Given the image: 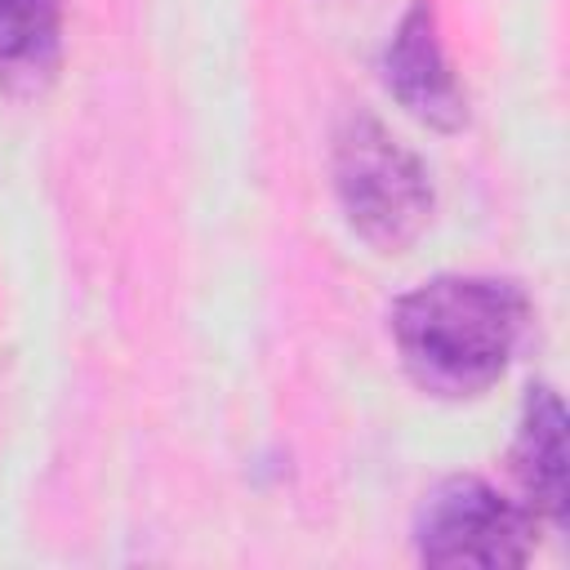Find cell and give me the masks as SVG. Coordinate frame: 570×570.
Returning a JSON list of instances; mask_svg holds the SVG:
<instances>
[{"label": "cell", "instance_id": "6da1fadb", "mask_svg": "<svg viewBox=\"0 0 570 570\" xmlns=\"http://www.w3.org/2000/svg\"><path fill=\"white\" fill-rule=\"evenodd\" d=\"M530 321L525 289L503 276H432L392 307L405 374L432 396H481L508 370Z\"/></svg>", "mask_w": 570, "mask_h": 570}, {"label": "cell", "instance_id": "7a4b0ae2", "mask_svg": "<svg viewBox=\"0 0 570 570\" xmlns=\"http://www.w3.org/2000/svg\"><path fill=\"white\" fill-rule=\"evenodd\" d=\"M334 196L347 227L379 254H405L432 223V178L423 160L370 111H352L334 134Z\"/></svg>", "mask_w": 570, "mask_h": 570}, {"label": "cell", "instance_id": "3957f363", "mask_svg": "<svg viewBox=\"0 0 570 570\" xmlns=\"http://www.w3.org/2000/svg\"><path fill=\"white\" fill-rule=\"evenodd\" d=\"M534 512L481 476H445L414 517V552L423 566L508 570L534 552Z\"/></svg>", "mask_w": 570, "mask_h": 570}, {"label": "cell", "instance_id": "277c9868", "mask_svg": "<svg viewBox=\"0 0 570 570\" xmlns=\"http://www.w3.org/2000/svg\"><path fill=\"white\" fill-rule=\"evenodd\" d=\"M383 85L428 129L450 134L468 120V98L445 58L432 0H410V9L401 13V22L383 49Z\"/></svg>", "mask_w": 570, "mask_h": 570}, {"label": "cell", "instance_id": "5b68a950", "mask_svg": "<svg viewBox=\"0 0 570 570\" xmlns=\"http://www.w3.org/2000/svg\"><path fill=\"white\" fill-rule=\"evenodd\" d=\"M512 476L534 517L566 521V410L552 387L525 396L512 441Z\"/></svg>", "mask_w": 570, "mask_h": 570}, {"label": "cell", "instance_id": "8992f818", "mask_svg": "<svg viewBox=\"0 0 570 570\" xmlns=\"http://www.w3.org/2000/svg\"><path fill=\"white\" fill-rule=\"evenodd\" d=\"M62 62V0H0V89L40 94Z\"/></svg>", "mask_w": 570, "mask_h": 570}]
</instances>
